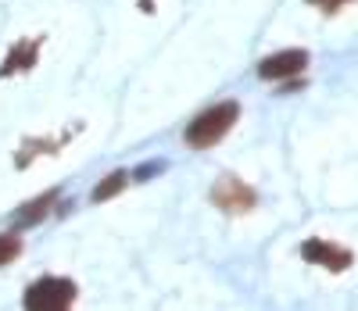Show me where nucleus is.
<instances>
[{
    "mask_svg": "<svg viewBox=\"0 0 358 311\" xmlns=\"http://www.w3.org/2000/svg\"><path fill=\"white\" fill-rule=\"evenodd\" d=\"M236 118H241V104L236 101H219V104H212V108H204L190 126H187V133H183V140H187V147H194V150H208V147H215L233 126H236Z\"/></svg>",
    "mask_w": 358,
    "mask_h": 311,
    "instance_id": "nucleus-1",
    "label": "nucleus"
},
{
    "mask_svg": "<svg viewBox=\"0 0 358 311\" xmlns=\"http://www.w3.org/2000/svg\"><path fill=\"white\" fill-rule=\"evenodd\" d=\"M22 304L29 311H65L76 304V283L65 275H43L25 290Z\"/></svg>",
    "mask_w": 358,
    "mask_h": 311,
    "instance_id": "nucleus-2",
    "label": "nucleus"
},
{
    "mask_svg": "<svg viewBox=\"0 0 358 311\" xmlns=\"http://www.w3.org/2000/svg\"><path fill=\"white\" fill-rule=\"evenodd\" d=\"M212 204L226 215H248L255 204H258V194L251 190V186L244 179L236 175H222L215 186H212Z\"/></svg>",
    "mask_w": 358,
    "mask_h": 311,
    "instance_id": "nucleus-3",
    "label": "nucleus"
},
{
    "mask_svg": "<svg viewBox=\"0 0 358 311\" xmlns=\"http://www.w3.org/2000/svg\"><path fill=\"white\" fill-rule=\"evenodd\" d=\"M301 258L312 261V265L330 268V272H344V268H351V261H355V254L348 251V247H337V243L319 240V236H312V240L301 243Z\"/></svg>",
    "mask_w": 358,
    "mask_h": 311,
    "instance_id": "nucleus-4",
    "label": "nucleus"
},
{
    "mask_svg": "<svg viewBox=\"0 0 358 311\" xmlns=\"http://www.w3.org/2000/svg\"><path fill=\"white\" fill-rule=\"evenodd\" d=\"M308 68V50H280L273 57H265L262 65H258V75L262 79H290L297 72H305Z\"/></svg>",
    "mask_w": 358,
    "mask_h": 311,
    "instance_id": "nucleus-5",
    "label": "nucleus"
},
{
    "mask_svg": "<svg viewBox=\"0 0 358 311\" xmlns=\"http://www.w3.org/2000/svg\"><path fill=\"white\" fill-rule=\"evenodd\" d=\"M36 54H40V40H22V43H15L11 54L4 57V65H0V79L33 68V65H36Z\"/></svg>",
    "mask_w": 358,
    "mask_h": 311,
    "instance_id": "nucleus-6",
    "label": "nucleus"
},
{
    "mask_svg": "<svg viewBox=\"0 0 358 311\" xmlns=\"http://www.w3.org/2000/svg\"><path fill=\"white\" fill-rule=\"evenodd\" d=\"M54 201H57V190H47L43 197H36V201H29L25 208H18V211H15V229H25V226L43 222V215L50 211Z\"/></svg>",
    "mask_w": 358,
    "mask_h": 311,
    "instance_id": "nucleus-7",
    "label": "nucleus"
},
{
    "mask_svg": "<svg viewBox=\"0 0 358 311\" xmlns=\"http://www.w3.org/2000/svg\"><path fill=\"white\" fill-rule=\"evenodd\" d=\"M126 172H108L97 186H94V194H90V197H94V204H104V201H111V197H118V194H122L126 190Z\"/></svg>",
    "mask_w": 358,
    "mask_h": 311,
    "instance_id": "nucleus-8",
    "label": "nucleus"
},
{
    "mask_svg": "<svg viewBox=\"0 0 358 311\" xmlns=\"http://www.w3.org/2000/svg\"><path fill=\"white\" fill-rule=\"evenodd\" d=\"M22 254V240L15 233H0V265H11Z\"/></svg>",
    "mask_w": 358,
    "mask_h": 311,
    "instance_id": "nucleus-9",
    "label": "nucleus"
},
{
    "mask_svg": "<svg viewBox=\"0 0 358 311\" xmlns=\"http://www.w3.org/2000/svg\"><path fill=\"white\" fill-rule=\"evenodd\" d=\"M312 8H319V11H326V15H337L344 4H351V0H308Z\"/></svg>",
    "mask_w": 358,
    "mask_h": 311,
    "instance_id": "nucleus-10",
    "label": "nucleus"
},
{
    "mask_svg": "<svg viewBox=\"0 0 358 311\" xmlns=\"http://www.w3.org/2000/svg\"><path fill=\"white\" fill-rule=\"evenodd\" d=\"M162 168H165L162 161H155V165H143V168L136 172V179H151V175H155V172H162Z\"/></svg>",
    "mask_w": 358,
    "mask_h": 311,
    "instance_id": "nucleus-11",
    "label": "nucleus"
}]
</instances>
